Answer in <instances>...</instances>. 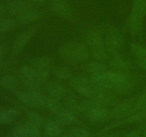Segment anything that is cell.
Returning <instances> with one entry per match:
<instances>
[{"mask_svg":"<svg viewBox=\"0 0 146 137\" xmlns=\"http://www.w3.org/2000/svg\"><path fill=\"white\" fill-rule=\"evenodd\" d=\"M21 81H22V84L25 86L26 90H27V91L42 93L43 86L41 83L34 81V80L27 79V78H21Z\"/></svg>","mask_w":146,"mask_h":137,"instance_id":"cell-28","label":"cell"},{"mask_svg":"<svg viewBox=\"0 0 146 137\" xmlns=\"http://www.w3.org/2000/svg\"><path fill=\"white\" fill-rule=\"evenodd\" d=\"M125 137H141V134L138 131H131L126 134Z\"/></svg>","mask_w":146,"mask_h":137,"instance_id":"cell-39","label":"cell"},{"mask_svg":"<svg viewBox=\"0 0 146 137\" xmlns=\"http://www.w3.org/2000/svg\"><path fill=\"white\" fill-rule=\"evenodd\" d=\"M133 104L132 100H126L122 103H119L114 107L113 109L108 114V115L112 118H118L125 116L126 114L133 111Z\"/></svg>","mask_w":146,"mask_h":137,"instance_id":"cell-8","label":"cell"},{"mask_svg":"<svg viewBox=\"0 0 146 137\" xmlns=\"http://www.w3.org/2000/svg\"><path fill=\"white\" fill-rule=\"evenodd\" d=\"M35 32V29H30L29 31H24V32L20 34L16 38L15 41L13 44V51L15 54H19L21 52L28 44L29 41H30L31 37L34 35Z\"/></svg>","mask_w":146,"mask_h":137,"instance_id":"cell-7","label":"cell"},{"mask_svg":"<svg viewBox=\"0 0 146 137\" xmlns=\"http://www.w3.org/2000/svg\"><path fill=\"white\" fill-rule=\"evenodd\" d=\"M27 117H28L29 120V121L32 123L33 124L36 126L38 128L44 126L45 123L46 122L44 116H42L41 114L34 111H28L27 112Z\"/></svg>","mask_w":146,"mask_h":137,"instance_id":"cell-30","label":"cell"},{"mask_svg":"<svg viewBox=\"0 0 146 137\" xmlns=\"http://www.w3.org/2000/svg\"><path fill=\"white\" fill-rule=\"evenodd\" d=\"M15 25V22L12 19H7L0 21V33H5L9 31Z\"/></svg>","mask_w":146,"mask_h":137,"instance_id":"cell-35","label":"cell"},{"mask_svg":"<svg viewBox=\"0 0 146 137\" xmlns=\"http://www.w3.org/2000/svg\"><path fill=\"white\" fill-rule=\"evenodd\" d=\"M81 67L83 70L86 71L88 74H91V75L103 72L106 71L107 69L106 65L101 61H92V62L86 63Z\"/></svg>","mask_w":146,"mask_h":137,"instance_id":"cell-16","label":"cell"},{"mask_svg":"<svg viewBox=\"0 0 146 137\" xmlns=\"http://www.w3.org/2000/svg\"><path fill=\"white\" fill-rule=\"evenodd\" d=\"M108 91V90H104L103 91H101V94L96 98H94L98 99L104 107L107 106L115 107L120 103L119 99L117 96Z\"/></svg>","mask_w":146,"mask_h":137,"instance_id":"cell-11","label":"cell"},{"mask_svg":"<svg viewBox=\"0 0 146 137\" xmlns=\"http://www.w3.org/2000/svg\"><path fill=\"white\" fill-rule=\"evenodd\" d=\"M106 137H118V136H117L116 135H114V134H111V135H108Z\"/></svg>","mask_w":146,"mask_h":137,"instance_id":"cell-42","label":"cell"},{"mask_svg":"<svg viewBox=\"0 0 146 137\" xmlns=\"http://www.w3.org/2000/svg\"><path fill=\"white\" fill-rule=\"evenodd\" d=\"M144 112H145V116H146V108L145 110H144Z\"/></svg>","mask_w":146,"mask_h":137,"instance_id":"cell-44","label":"cell"},{"mask_svg":"<svg viewBox=\"0 0 146 137\" xmlns=\"http://www.w3.org/2000/svg\"><path fill=\"white\" fill-rule=\"evenodd\" d=\"M29 4L22 0H16L12 1L9 5V11L12 14L19 15L24 11L28 9Z\"/></svg>","mask_w":146,"mask_h":137,"instance_id":"cell-22","label":"cell"},{"mask_svg":"<svg viewBox=\"0 0 146 137\" xmlns=\"http://www.w3.org/2000/svg\"><path fill=\"white\" fill-rule=\"evenodd\" d=\"M105 46L110 55L113 57L120 55V51L124 44V39L121 31L115 27L107 29Z\"/></svg>","mask_w":146,"mask_h":137,"instance_id":"cell-3","label":"cell"},{"mask_svg":"<svg viewBox=\"0 0 146 137\" xmlns=\"http://www.w3.org/2000/svg\"><path fill=\"white\" fill-rule=\"evenodd\" d=\"M54 74L56 78L61 80H70L73 77V73L68 67H58L54 68Z\"/></svg>","mask_w":146,"mask_h":137,"instance_id":"cell-29","label":"cell"},{"mask_svg":"<svg viewBox=\"0 0 146 137\" xmlns=\"http://www.w3.org/2000/svg\"><path fill=\"white\" fill-rule=\"evenodd\" d=\"M16 95L18 99L27 106L36 108L46 107V97L44 96L42 93L26 90V91H17Z\"/></svg>","mask_w":146,"mask_h":137,"instance_id":"cell-4","label":"cell"},{"mask_svg":"<svg viewBox=\"0 0 146 137\" xmlns=\"http://www.w3.org/2000/svg\"><path fill=\"white\" fill-rule=\"evenodd\" d=\"M76 43V41L71 40L61 45L58 50L59 57L65 61L73 62V54Z\"/></svg>","mask_w":146,"mask_h":137,"instance_id":"cell-12","label":"cell"},{"mask_svg":"<svg viewBox=\"0 0 146 137\" xmlns=\"http://www.w3.org/2000/svg\"><path fill=\"white\" fill-rule=\"evenodd\" d=\"M56 121L61 126H68L74 124L76 121V118L74 114L64 110L56 115Z\"/></svg>","mask_w":146,"mask_h":137,"instance_id":"cell-18","label":"cell"},{"mask_svg":"<svg viewBox=\"0 0 146 137\" xmlns=\"http://www.w3.org/2000/svg\"><path fill=\"white\" fill-rule=\"evenodd\" d=\"M64 108L66 111L72 113L80 112L79 111V106L80 103L78 102L76 99L74 98H68L66 100L65 102L64 103Z\"/></svg>","mask_w":146,"mask_h":137,"instance_id":"cell-31","label":"cell"},{"mask_svg":"<svg viewBox=\"0 0 146 137\" xmlns=\"http://www.w3.org/2000/svg\"><path fill=\"white\" fill-rule=\"evenodd\" d=\"M29 62L33 67L41 69L48 70V67L51 65V60L47 57H38L32 58Z\"/></svg>","mask_w":146,"mask_h":137,"instance_id":"cell-24","label":"cell"},{"mask_svg":"<svg viewBox=\"0 0 146 137\" xmlns=\"http://www.w3.org/2000/svg\"><path fill=\"white\" fill-rule=\"evenodd\" d=\"M70 135L74 137H89V134L86 131L85 129L82 128H74L71 130Z\"/></svg>","mask_w":146,"mask_h":137,"instance_id":"cell-37","label":"cell"},{"mask_svg":"<svg viewBox=\"0 0 146 137\" xmlns=\"http://www.w3.org/2000/svg\"><path fill=\"white\" fill-rule=\"evenodd\" d=\"M131 53L138 59L146 57V48L138 44H132L131 45Z\"/></svg>","mask_w":146,"mask_h":137,"instance_id":"cell-32","label":"cell"},{"mask_svg":"<svg viewBox=\"0 0 146 137\" xmlns=\"http://www.w3.org/2000/svg\"><path fill=\"white\" fill-rule=\"evenodd\" d=\"M146 14V0H134L131 15L127 21V27L132 34H136L141 29Z\"/></svg>","mask_w":146,"mask_h":137,"instance_id":"cell-2","label":"cell"},{"mask_svg":"<svg viewBox=\"0 0 146 137\" xmlns=\"http://www.w3.org/2000/svg\"><path fill=\"white\" fill-rule=\"evenodd\" d=\"M69 84L77 92L88 98H96L101 91L106 90L96 85L91 77L86 76L72 77L69 80Z\"/></svg>","mask_w":146,"mask_h":137,"instance_id":"cell-1","label":"cell"},{"mask_svg":"<svg viewBox=\"0 0 146 137\" xmlns=\"http://www.w3.org/2000/svg\"><path fill=\"white\" fill-rule=\"evenodd\" d=\"M17 110L13 108H7L0 111V124H9L17 116Z\"/></svg>","mask_w":146,"mask_h":137,"instance_id":"cell-27","label":"cell"},{"mask_svg":"<svg viewBox=\"0 0 146 137\" xmlns=\"http://www.w3.org/2000/svg\"><path fill=\"white\" fill-rule=\"evenodd\" d=\"M137 62H138V65L141 68H143V69L146 71V57H145V58L138 59Z\"/></svg>","mask_w":146,"mask_h":137,"instance_id":"cell-38","label":"cell"},{"mask_svg":"<svg viewBox=\"0 0 146 137\" xmlns=\"http://www.w3.org/2000/svg\"><path fill=\"white\" fill-rule=\"evenodd\" d=\"M91 55L92 56L94 59L98 61H107L109 58V53L104 46L102 47H94L91 48Z\"/></svg>","mask_w":146,"mask_h":137,"instance_id":"cell-21","label":"cell"},{"mask_svg":"<svg viewBox=\"0 0 146 137\" xmlns=\"http://www.w3.org/2000/svg\"><path fill=\"white\" fill-rule=\"evenodd\" d=\"M52 10L58 16L68 18L71 15V9L66 0H53L51 3Z\"/></svg>","mask_w":146,"mask_h":137,"instance_id":"cell-9","label":"cell"},{"mask_svg":"<svg viewBox=\"0 0 146 137\" xmlns=\"http://www.w3.org/2000/svg\"><path fill=\"white\" fill-rule=\"evenodd\" d=\"M24 126H25L26 131H27V137H41L39 129H38L39 128L30 121L25 123Z\"/></svg>","mask_w":146,"mask_h":137,"instance_id":"cell-33","label":"cell"},{"mask_svg":"<svg viewBox=\"0 0 146 137\" xmlns=\"http://www.w3.org/2000/svg\"><path fill=\"white\" fill-rule=\"evenodd\" d=\"M110 66L111 68L118 71H125L133 68L132 64L123 58L121 55L113 57L112 60L110 61Z\"/></svg>","mask_w":146,"mask_h":137,"instance_id":"cell-13","label":"cell"},{"mask_svg":"<svg viewBox=\"0 0 146 137\" xmlns=\"http://www.w3.org/2000/svg\"><path fill=\"white\" fill-rule=\"evenodd\" d=\"M3 56H4V49H3L2 47L0 46V59L2 58Z\"/></svg>","mask_w":146,"mask_h":137,"instance_id":"cell-41","label":"cell"},{"mask_svg":"<svg viewBox=\"0 0 146 137\" xmlns=\"http://www.w3.org/2000/svg\"><path fill=\"white\" fill-rule=\"evenodd\" d=\"M146 108V91L143 93L136 100L134 101L133 111H144Z\"/></svg>","mask_w":146,"mask_h":137,"instance_id":"cell-34","label":"cell"},{"mask_svg":"<svg viewBox=\"0 0 146 137\" xmlns=\"http://www.w3.org/2000/svg\"><path fill=\"white\" fill-rule=\"evenodd\" d=\"M13 136L14 137H27L24 124L17 125L13 129Z\"/></svg>","mask_w":146,"mask_h":137,"instance_id":"cell-36","label":"cell"},{"mask_svg":"<svg viewBox=\"0 0 146 137\" xmlns=\"http://www.w3.org/2000/svg\"><path fill=\"white\" fill-rule=\"evenodd\" d=\"M43 127L46 137H58L62 134V128L56 121H46Z\"/></svg>","mask_w":146,"mask_h":137,"instance_id":"cell-15","label":"cell"},{"mask_svg":"<svg viewBox=\"0 0 146 137\" xmlns=\"http://www.w3.org/2000/svg\"><path fill=\"white\" fill-rule=\"evenodd\" d=\"M18 81L13 76L5 75L0 78V86L7 89L14 90L18 87Z\"/></svg>","mask_w":146,"mask_h":137,"instance_id":"cell-26","label":"cell"},{"mask_svg":"<svg viewBox=\"0 0 146 137\" xmlns=\"http://www.w3.org/2000/svg\"><path fill=\"white\" fill-rule=\"evenodd\" d=\"M21 78L34 80L43 84L48 76V70L41 69L33 67L32 66H24L20 69Z\"/></svg>","mask_w":146,"mask_h":137,"instance_id":"cell-5","label":"cell"},{"mask_svg":"<svg viewBox=\"0 0 146 137\" xmlns=\"http://www.w3.org/2000/svg\"><path fill=\"white\" fill-rule=\"evenodd\" d=\"M88 47L82 43H76L73 54V62H86L90 57Z\"/></svg>","mask_w":146,"mask_h":137,"instance_id":"cell-10","label":"cell"},{"mask_svg":"<svg viewBox=\"0 0 146 137\" xmlns=\"http://www.w3.org/2000/svg\"><path fill=\"white\" fill-rule=\"evenodd\" d=\"M144 137H146V134H145V136H144Z\"/></svg>","mask_w":146,"mask_h":137,"instance_id":"cell-45","label":"cell"},{"mask_svg":"<svg viewBox=\"0 0 146 137\" xmlns=\"http://www.w3.org/2000/svg\"><path fill=\"white\" fill-rule=\"evenodd\" d=\"M19 19L23 23H31L36 21L39 18V13L34 9H28L20 14Z\"/></svg>","mask_w":146,"mask_h":137,"instance_id":"cell-20","label":"cell"},{"mask_svg":"<svg viewBox=\"0 0 146 137\" xmlns=\"http://www.w3.org/2000/svg\"><path fill=\"white\" fill-rule=\"evenodd\" d=\"M44 90L50 98L61 101L68 94V89L61 83L58 81H48L44 86Z\"/></svg>","mask_w":146,"mask_h":137,"instance_id":"cell-6","label":"cell"},{"mask_svg":"<svg viewBox=\"0 0 146 137\" xmlns=\"http://www.w3.org/2000/svg\"><path fill=\"white\" fill-rule=\"evenodd\" d=\"M134 86L133 84L132 81L129 78H126L125 80H124L122 82L119 83V84H117L116 85H115L113 89L114 91H116L117 93L121 94H129L133 88Z\"/></svg>","mask_w":146,"mask_h":137,"instance_id":"cell-25","label":"cell"},{"mask_svg":"<svg viewBox=\"0 0 146 137\" xmlns=\"http://www.w3.org/2000/svg\"><path fill=\"white\" fill-rule=\"evenodd\" d=\"M85 39L86 44L91 48L102 47L105 44L102 35L97 31H90L86 34Z\"/></svg>","mask_w":146,"mask_h":137,"instance_id":"cell-14","label":"cell"},{"mask_svg":"<svg viewBox=\"0 0 146 137\" xmlns=\"http://www.w3.org/2000/svg\"><path fill=\"white\" fill-rule=\"evenodd\" d=\"M46 107L51 112L54 113V114H58L59 113L62 112L64 111L65 108L62 103L60 102L59 100L54 99L52 98H46Z\"/></svg>","mask_w":146,"mask_h":137,"instance_id":"cell-23","label":"cell"},{"mask_svg":"<svg viewBox=\"0 0 146 137\" xmlns=\"http://www.w3.org/2000/svg\"><path fill=\"white\" fill-rule=\"evenodd\" d=\"M27 1H29V2L33 3V4H42V3L45 2L46 0H27Z\"/></svg>","mask_w":146,"mask_h":137,"instance_id":"cell-40","label":"cell"},{"mask_svg":"<svg viewBox=\"0 0 146 137\" xmlns=\"http://www.w3.org/2000/svg\"><path fill=\"white\" fill-rule=\"evenodd\" d=\"M100 107L104 106L98 99H96V98H89L88 100L80 103L79 111L80 112L88 114L90 111H93V110L96 109L97 108H100Z\"/></svg>","mask_w":146,"mask_h":137,"instance_id":"cell-17","label":"cell"},{"mask_svg":"<svg viewBox=\"0 0 146 137\" xmlns=\"http://www.w3.org/2000/svg\"><path fill=\"white\" fill-rule=\"evenodd\" d=\"M9 137H14V136H9Z\"/></svg>","mask_w":146,"mask_h":137,"instance_id":"cell-46","label":"cell"},{"mask_svg":"<svg viewBox=\"0 0 146 137\" xmlns=\"http://www.w3.org/2000/svg\"><path fill=\"white\" fill-rule=\"evenodd\" d=\"M64 137H74V136H72L69 135V136H64Z\"/></svg>","mask_w":146,"mask_h":137,"instance_id":"cell-43","label":"cell"},{"mask_svg":"<svg viewBox=\"0 0 146 137\" xmlns=\"http://www.w3.org/2000/svg\"><path fill=\"white\" fill-rule=\"evenodd\" d=\"M108 114H109V111L107 108H106V107H100L88 113L87 117L90 121H98L108 117Z\"/></svg>","mask_w":146,"mask_h":137,"instance_id":"cell-19","label":"cell"}]
</instances>
